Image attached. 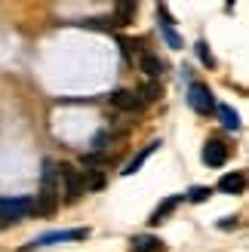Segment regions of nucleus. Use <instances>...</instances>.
I'll return each mask as SVG.
<instances>
[{"label":"nucleus","mask_w":249,"mask_h":252,"mask_svg":"<svg viewBox=\"0 0 249 252\" xmlns=\"http://www.w3.org/2000/svg\"><path fill=\"white\" fill-rule=\"evenodd\" d=\"M160 95H163V90H160L157 80L142 83V90H139V98H142V102H154V98H160Z\"/></svg>","instance_id":"2eb2a0df"},{"label":"nucleus","mask_w":249,"mask_h":252,"mask_svg":"<svg viewBox=\"0 0 249 252\" xmlns=\"http://www.w3.org/2000/svg\"><path fill=\"white\" fill-rule=\"evenodd\" d=\"M243 188H246V175L243 172H228V175L218 179V191L221 194H243Z\"/></svg>","instance_id":"1a4fd4ad"},{"label":"nucleus","mask_w":249,"mask_h":252,"mask_svg":"<svg viewBox=\"0 0 249 252\" xmlns=\"http://www.w3.org/2000/svg\"><path fill=\"white\" fill-rule=\"evenodd\" d=\"M59 166L53 160H43V175H40V194L34 200V212L37 216H53L59 206Z\"/></svg>","instance_id":"f257e3e1"},{"label":"nucleus","mask_w":249,"mask_h":252,"mask_svg":"<svg viewBox=\"0 0 249 252\" xmlns=\"http://www.w3.org/2000/svg\"><path fill=\"white\" fill-rule=\"evenodd\" d=\"M216 114H218L221 123H225V129H234V132L240 129V114L231 105H216Z\"/></svg>","instance_id":"f8f14e48"},{"label":"nucleus","mask_w":249,"mask_h":252,"mask_svg":"<svg viewBox=\"0 0 249 252\" xmlns=\"http://www.w3.org/2000/svg\"><path fill=\"white\" fill-rule=\"evenodd\" d=\"M188 105L197 111V114H213V111H216L213 90H209L206 83H191L188 86Z\"/></svg>","instance_id":"f03ea898"},{"label":"nucleus","mask_w":249,"mask_h":252,"mask_svg":"<svg viewBox=\"0 0 249 252\" xmlns=\"http://www.w3.org/2000/svg\"><path fill=\"white\" fill-rule=\"evenodd\" d=\"M111 160H114V157H111V154H102V151H93V154H83V157H80V163H83L86 169H93V166H108Z\"/></svg>","instance_id":"4468645a"},{"label":"nucleus","mask_w":249,"mask_h":252,"mask_svg":"<svg viewBox=\"0 0 249 252\" xmlns=\"http://www.w3.org/2000/svg\"><path fill=\"white\" fill-rule=\"evenodd\" d=\"M135 12H139V6L132 3V0H123V3H117V9H114V25H129L132 19H135Z\"/></svg>","instance_id":"9b49d317"},{"label":"nucleus","mask_w":249,"mask_h":252,"mask_svg":"<svg viewBox=\"0 0 249 252\" xmlns=\"http://www.w3.org/2000/svg\"><path fill=\"white\" fill-rule=\"evenodd\" d=\"M160 31H163V40L172 46V49H182L185 43H182V37L176 34V28H169V25H160Z\"/></svg>","instance_id":"a211bd4d"},{"label":"nucleus","mask_w":249,"mask_h":252,"mask_svg":"<svg viewBox=\"0 0 249 252\" xmlns=\"http://www.w3.org/2000/svg\"><path fill=\"white\" fill-rule=\"evenodd\" d=\"M9 224H12L9 219H3V216H0V231H6V228H9Z\"/></svg>","instance_id":"412c9836"},{"label":"nucleus","mask_w":249,"mask_h":252,"mask_svg":"<svg viewBox=\"0 0 249 252\" xmlns=\"http://www.w3.org/2000/svg\"><path fill=\"white\" fill-rule=\"evenodd\" d=\"M194 53H197V59H200L206 68H216V56L209 53V46H206L203 40H200V43H194Z\"/></svg>","instance_id":"f3484780"},{"label":"nucleus","mask_w":249,"mask_h":252,"mask_svg":"<svg viewBox=\"0 0 249 252\" xmlns=\"http://www.w3.org/2000/svg\"><path fill=\"white\" fill-rule=\"evenodd\" d=\"M228 145L221 142V138H209L206 142V148H203V163L206 166H225L228 163Z\"/></svg>","instance_id":"423d86ee"},{"label":"nucleus","mask_w":249,"mask_h":252,"mask_svg":"<svg viewBox=\"0 0 249 252\" xmlns=\"http://www.w3.org/2000/svg\"><path fill=\"white\" fill-rule=\"evenodd\" d=\"M31 212H34V200H28V197H16V200L0 197V216L9 219L12 224L22 221L25 216H31Z\"/></svg>","instance_id":"20e7f679"},{"label":"nucleus","mask_w":249,"mask_h":252,"mask_svg":"<svg viewBox=\"0 0 249 252\" xmlns=\"http://www.w3.org/2000/svg\"><path fill=\"white\" fill-rule=\"evenodd\" d=\"M176 206H179V197H169L163 206H157V209H154V216H151V224H160V221H163V219H166V216H169V212L176 209Z\"/></svg>","instance_id":"dca6fc26"},{"label":"nucleus","mask_w":249,"mask_h":252,"mask_svg":"<svg viewBox=\"0 0 249 252\" xmlns=\"http://www.w3.org/2000/svg\"><path fill=\"white\" fill-rule=\"evenodd\" d=\"M188 197L194 200V203H203V200H209V197H213V188H191V191H188Z\"/></svg>","instance_id":"6ab92c4d"},{"label":"nucleus","mask_w":249,"mask_h":252,"mask_svg":"<svg viewBox=\"0 0 249 252\" xmlns=\"http://www.w3.org/2000/svg\"><path fill=\"white\" fill-rule=\"evenodd\" d=\"M157 148H160V142H148V145L142 148V154H135V157H132V160L126 163V169H120V172H123V175H135V172L142 169V163H145L148 157H151V154H154Z\"/></svg>","instance_id":"9d476101"},{"label":"nucleus","mask_w":249,"mask_h":252,"mask_svg":"<svg viewBox=\"0 0 249 252\" xmlns=\"http://www.w3.org/2000/svg\"><path fill=\"white\" fill-rule=\"evenodd\" d=\"M120 46H123V56H126V59H132V56H135V49H139V43L129 40V37H120Z\"/></svg>","instance_id":"aec40b11"},{"label":"nucleus","mask_w":249,"mask_h":252,"mask_svg":"<svg viewBox=\"0 0 249 252\" xmlns=\"http://www.w3.org/2000/svg\"><path fill=\"white\" fill-rule=\"evenodd\" d=\"M139 68L148 74V80H160V77H163V71H166V62L160 59V56H154V53H142L139 56Z\"/></svg>","instance_id":"0eeeda50"},{"label":"nucleus","mask_w":249,"mask_h":252,"mask_svg":"<svg viewBox=\"0 0 249 252\" xmlns=\"http://www.w3.org/2000/svg\"><path fill=\"white\" fill-rule=\"evenodd\" d=\"M111 105L120 108V111H142L145 102L139 98V93H129V90H117L114 95H111Z\"/></svg>","instance_id":"6e6552de"},{"label":"nucleus","mask_w":249,"mask_h":252,"mask_svg":"<svg viewBox=\"0 0 249 252\" xmlns=\"http://www.w3.org/2000/svg\"><path fill=\"white\" fill-rule=\"evenodd\" d=\"M160 249H163V243L157 237H135L129 252H160Z\"/></svg>","instance_id":"ddd939ff"},{"label":"nucleus","mask_w":249,"mask_h":252,"mask_svg":"<svg viewBox=\"0 0 249 252\" xmlns=\"http://www.w3.org/2000/svg\"><path fill=\"white\" fill-rule=\"evenodd\" d=\"M90 237V228H74V231H49L40 234L31 246H53V243H68V240H86Z\"/></svg>","instance_id":"39448f33"},{"label":"nucleus","mask_w":249,"mask_h":252,"mask_svg":"<svg viewBox=\"0 0 249 252\" xmlns=\"http://www.w3.org/2000/svg\"><path fill=\"white\" fill-rule=\"evenodd\" d=\"M59 182L65 185V197H68V200H80V197L86 194L83 172L74 169V166H65V163H62V166H59Z\"/></svg>","instance_id":"7ed1b4c3"}]
</instances>
